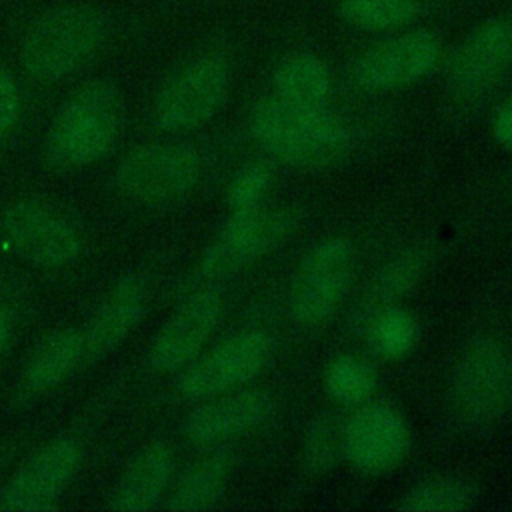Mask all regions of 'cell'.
<instances>
[{
    "label": "cell",
    "instance_id": "obj_1",
    "mask_svg": "<svg viewBox=\"0 0 512 512\" xmlns=\"http://www.w3.org/2000/svg\"><path fill=\"white\" fill-rule=\"evenodd\" d=\"M248 130L264 152L296 168L334 166L352 148L350 126L328 104L292 106L272 94L252 106Z\"/></svg>",
    "mask_w": 512,
    "mask_h": 512
},
{
    "label": "cell",
    "instance_id": "obj_2",
    "mask_svg": "<svg viewBox=\"0 0 512 512\" xmlns=\"http://www.w3.org/2000/svg\"><path fill=\"white\" fill-rule=\"evenodd\" d=\"M108 16L92 4H60L34 16L20 40L24 70L56 82L82 68L104 44Z\"/></svg>",
    "mask_w": 512,
    "mask_h": 512
},
{
    "label": "cell",
    "instance_id": "obj_3",
    "mask_svg": "<svg viewBox=\"0 0 512 512\" xmlns=\"http://www.w3.org/2000/svg\"><path fill=\"white\" fill-rule=\"evenodd\" d=\"M448 400L466 430L496 426L512 410V352L490 336L468 342L454 364Z\"/></svg>",
    "mask_w": 512,
    "mask_h": 512
},
{
    "label": "cell",
    "instance_id": "obj_4",
    "mask_svg": "<svg viewBox=\"0 0 512 512\" xmlns=\"http://www.w3.org/2000/svg\"><path fill=\"white\" fill-rule=\"evenodd\" d=\"M122 98L114 84L94 80L56 112L48 132V156L56 166L80 168L102 158L122 128Z\"/></svg>",
    "mask_w": 512,
    "mask_h": 512
},
{
    "label": "cell",
    "instance_id": "obj_5",
    "mask_svg": "<svg viewBox=\"0 0 512 512\" xmlns=\"http://www.w3.org/2000/svg\"><path fill=\"white\" fill-rule=\"evenodd\" d=\"M230 88V62L218 50H206L178 70L160 86L152 116L164 130H192L208 122Z\"/></svg>",
    "mask_w": 512,
    "mask_h": 512
},
{
    "label": "cell",
    "instance_id": "obj_6",
    "mask_svg": "<svg viewBox=\"0 0 512 512\" xmlns=\"http://www.w3.org/2000/svg\"><path fill=\"white\" fill-rule=\"evenodd\" d=\"M200 154L190 144L156 142L130 150L118 164L116 188L140 204L162 206L184 198L198 182Z\"/></svg>",
    "mask_w": 512,
    "mask_h": 512
},
{
    "label": "cell",
    "instance_id": "obj_7",
    "mask_svg": "<svg viewBox=\"0 0 512 512\" xmlns=\"http://www.w3.org/2000/svg\"><path fill=\"white\" fill-rule=\"evenodd\" d=\"M354 272L352 244L342 236H330L312 246L298 264L288 308L298 324L314 326L338 308Z\"/></svg>",
    "mask_w": 512,
    "mask_h": 512
},
{
    "label": "cell",
    "instance_id": "obj_8",
    "mask_svg": "<svg viewBox=\"0 0 512 512\" xmlns=\"http://www.w3.org/2000/svg\"><path fill=\"white\" fill-rule=\"evenodd\" d=\"M512 72V14L476 26L446 62V86L456 98L484 96Z\"/></svg>",
    "mask_w": 512,
    "mask_h": 512
},
{
    "label": "cell",
    "instance_id": "obj_9",
    "mask_svg": "<svg viewBox=\"0 0 512 512\" xmlns=\"http://www.w3.org/2000/svg\"><path fill=\"white\" fill-rule=\"evenodd\" d=\"M294 226L296 216L286 208L232 212L224 228L204 250L200 272L208 278L228 276L280 246Z\"/></svg>",
    "mask_w": 512,
    "mask_h": 512
},
{
    "label": "cell",
    "instance_id": "obj_10",
    "mask_svg": "<svg viewBox=\"0 0 512 512\" xmlns=\"http://www.w3.org/2000/svg\"><path fill=\"white\" fill-rule=\"evenodd\" d=\"M272 356V340L262 330H242L194 358L178 380V390L196 400L230 392L258 376Z\"/></svg>",
    "mask_w": 512,
    "mask_h": 512
},
{
    "label": "cell",
    "instance_id": "obj_11",
    "mask_svg": "<svg viewBox=\"0 0 512 512\" xmlns=\"http://www.w3.org/2000/svg\"><path fill=\"white\" fill-rule=\"evenodd\" d=\"M440 40L430 30H410L378 42L350 64V82L364 92L396 90L430 74L440 58Z\"/></svg>",
    "mask_w": 512,
    "mask_h": 512
},
{
    "label": "cell",
    "instance_id": "obj_12",
    "mask_svg": "<svg viewBox=\"0 0 512 512\" xmlns=\"http://www.w3.org/2000/svg\"><path fill=\"white\" fill-rule=\"evenodd\" d=\"M410 446L402 414L384 402H362L342 428V454L364 474L396 468Z\"/></svg>",
    "mask_w": 512,
    "mask_h": 512
},
{
    "label": "cell",
    "instance_id": "obj_13",
    "mask_svg": "<svg viewBox=\"0 0 512 512\" xmlns=\"http://www.w3.org/2000/svg\"><path fill=\"white\" fill-rule=\"evenodd\" d=\"M12 248L32 264L62 268L80 254V238L64 214L36 200H20L2 216Z\"/></svg>",
    "mask_w": 512,
    "mask_h": 512
},
{
    "label": "cell",
    "instance_id": "obj_14",
    "mask_svg": "<svg viewBox=\"0 0 512 512\" xmlns=\"http://www.w3.org/2000/svg\"><path fill=\"white\" fill-rule=\"evenodd\" d=\"M78 464V448L70 438H58L38 450L0 490L2 512H36L52 508Z\"/></svg>",
    "mask_w": 512,
    "mask_h": 512
},
{
    "label": "cell",
    "instance_id": "obj_15",
    "mask_svg": "<svg viewBox=\"0 0 512 512\" xmlns=\"http://www.w3.org/2000/svg\"><path fill=\"white\" fill-rule=\"evenodd\" d=\"M220 312L222 300L216 292L200 290L192 294L156 334L150 364L162 372L190 364L214 332Z\"/></svg>",
    "mask_w": 512,
    "mask_h": 512
},
{
    "label": "cell",
    "instance_id": "obj_16",
    "mask_svg": "<svg viewBox=\"0 0 512 512\" xmlns=\"http://www.w3.org/2000/svg\"><path fill=\"white\" fill-rule=\"evenodd\" d=\"M274 410V400L264 390H240L210 400L192 410L184 432L200 444L222 442L264 424Z\"/></svg>",
    "mask_w": 512,
    "mask_h": 512
},
{
    "label": "cell",
    "instance_id": "obj_17",
    "mask_svg": "<svg viewBox=\"0 0 512 512\" xmlns=\"http://www.w3.org/2000/svg\"><path fill=\"white\" fill-rule=\"evenodd\" d=\"M144 312V290L136 278H124L98 306L84 336L86 356L98 358L112 350L134 328Z\"/></svg>",
    "mask_w": 512,
    "mask_h": 512
},
{
    "label": "cell",
    "instance_id": "obj_18",
    "mask_svg": "<svg viewBox=\"0 0 512 512\" xmlns=\"http://www.w3.org/2000/svg\"><path fill=\"white\" fill-rule=\"evenodd\" d=\"M172 468L174 456L170 446L162 442L148 446L118 480L110 508L116 512H142L152 508L164 494Z\"/></svg>",
    "mask_w": 512,
    "mask_h": 512
},
{
    "label": "cell",
    "instance_id": "obj_19",
    "mask_svg": "<svg viewBox=\"0 0 512 512\" xmlns=\"http://www.w3.org/2000/svg\"><path fill=\"white\" fill-rule=\"evenodd\" d=\"M332 80L326 64L310 52L284 56L272 74V96L292 106H326Z\"/></svg>",
    "mask_w": 512,
    "mask_h": 512
},
{
    "label": "cell",
    "instance_id": "obj_20",
    "mask_svg": "<svg viewBox=\"0 0 512 512\" xmlns=\"http://www.w3.org/2000/svg\"><path fill=\"white\" fill-rule=\"evenodd\" d=\"M432 260L428 246H410L398 252L374 278L362 304L358 306V320H370L382 308L394 306L400 298L412 292L424 278Z\"/></svg>",
    "mask_w": 512,
    "mask_h": 512
},
{
    "label": "cell",
    "instance_id": "obj_21",
    "mask_svg": "<svg viewBox=\"0 0 512 512\" xmlns=\"http://www.w3.org/2000/svg\"><path fill=\"white\" fill-rule=\"evenodd\" d=\"M86 356L84 336L78 330H62L48 336L32 354L24 382L30 390H46L62 382Z\"/></svg>",
    "mask_w": 512,
    "mask_h": 512
},
{
    "label": "cell",
    "instance_id": "obj_22",
    "mask_svg": "<svg viewBox=\"0 0 512 512\" xmlns=\"http://www.w3.org/2000/svg\"><path fill=\"white\" fill-rule=\"evenodd\" d=\"M228 460L224 454H210L190 466L172 490L166 508L174 512H196L216 504L228 484Z\"/></svg>",
    "mask_w": 512,
    "mask_h": 512
},
{
    "label": "cell",
    "instance_id": "obj_23",
    "mask_svg": "<svg viewBox=\"0 0 512 512\" xmlns=\"http://www.w3.org/2000/svg\"><path fill=\"white\" fill-rule=\"evenodd\" d=\"M478 500V490L462 478L438 476L406 490L396 508L402 512H462Z\"/></svg>",
    "mask_w": 512,
    "mask_h": 512
},
{
    "label": "cell",
    "instance_id": "obj_24",
    "mask_svg": "<svg viewBox=\"0 0 512 512\" xmlns=\"http://www.w3.org/2000/svg\"><path fill=\"white\" fill-rule=\"evenodd\" d=\"M426 0H340L338 12L344 22L360 30H392L422 18Z\"/></svg>",
    "mask_w": 512,
    "mask_h": 512
},
{
    "label": "cell",
    "instance_id": "obj_25",
    "mask_svg": "<svg viewBox=\"0 0 512 512\" xmlns=\"http://www.w3.org/2000/svg\"><path fill=\"white\" fill-rule=\"evenodd\" d=\"M366 330L372 350L382 358L390 360L406 356L412 350L418 336L414 318L396 304L376 312L366 322Z\"/></svg>",
    "mask_w": 512,
    "mask_h": 512
},
{
    "label": "cell",
    "instance_id": "obj_26",
    "mask_svg": "<svg viewBox=\"0 0 512 512\" xmlns=\"http://www.w3.org/2000/svg\"><path fill=\"white\" fill-rule=\"evenodd\" d=\"M324 384L328 394L346 406H358L370 400L376 388V376L370 364L352 356L340 354L330 360L324 372Z\"/></svg>",
    "mask_w": 512,
    "mask_h": 512
},
{
    "label": "cell",
    "instance_id": "obj_27",
    "mask_svg": "<svg viewBox=\"0 0 512 512\" xmlns=\"http://www.w3.org/2000/svg\"><path fill=\"white\" fill-rule=\"evenodd\" d=\"M342 452V432L330 418H316L304 436L302 464L310 474H326Z\"/></svg>",
    "mask_w": 512,
    "mask_h": 512
},
{
    "label": "cell",
    "instance_id": "obj_28",
    "mask_svg": "<svg viewBox=\"0 0 512 512\" xmlns=\"http://www.w3.org/2000/svg\"><path fill=\"white\" fill-rule=\"evenodd\" d=\"M272 184V166L264 160L244 164L228 186V206L232 212H246L260 208L264 194Z\"/></svg>",
    "mask_w": 512,
    "mask_h": 512
},
{
    "label": "cell",
    "instance_id": "obj_29",
    "mask_svg": "<svg viewBox=\"0 0 512 512\" xmlns=\"http://www.w3.org/2000/svg\"><path fill=\"white\" fill-rule=\"evenodd\" d=\"M20 114V94L12 74L0 64V138L6 136Z\"/></svg>",
    "mask_w": 512,
    "mask_h": 512
},
{
    "label": "cell",
    "instance_id": "obj_30",
    "mask_svg": "<svg viewBox=\"0 0 512 512\" xmlns=\"http://www.w3.org/2000/svg\"><path fill=\"white\" fill-rule=\"evenodd\" d=\"M494 138L508 150H512V98L506 100L494 114L492 120Z\"/></svg>",
    "mask_w": 512,
    "mask_h": 512
},
{
    "label": "cell",
    "instance_id": "obj_31",
    "mask_svg": "<svg viewBox=\"0 0 512 512\" xmlns=\"http://www.w3.org/2000/svg\"><path fill=\"white\" fill-rule=\"evenodd\" d=\"M6 338H8V328H6V318H4V312H2V308H0V352L4 350Z\"/></svg>",
    "mask_w": 512,
    "mask_h": 512
},
{
    "label": "cell",
    "instance_id": "obj_32",
    "mask_svg": "<svg viewBox=\"0 0 512 512\" xmlns=\"http://www.w3.org/2000/svg\"><path fill=\"white\" fill-rule=\"evenodd\" d=\"M0 460H2V450H0Z\"/></svg>",
    "mask_w": 512,
    "mask_h": 512
}]
</instances>
